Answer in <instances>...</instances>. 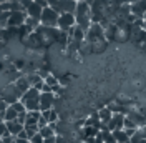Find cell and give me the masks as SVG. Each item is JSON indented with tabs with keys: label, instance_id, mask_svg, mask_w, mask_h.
Instances as JSON below:
<instances>
[{
	"label": "cell",
	"instance_id": "cell-32",
	"mask_svg": "<svg viewBox=\"0 0 146 143\" xmlns=\"http://www.w3.org/2000/svg\"><path fill=\"white\" fill-rule=\"evenodd\" d=\"M5 133H9V132H7V123L2 122V123H0V138H2Z\"/></svg>",
	"mask_w": 146,
	"mask_h": 143
},
{
	"label": "cell",
	"instance_id": "cell-40",
	"mask_svg": "<svg viewBox=\"0 0 146 143\" xmlns=\"http://www.w3.org/2000/svg\"><path fill=\"white\" fill-rule=\"evenodd\" d=\"M68 83V77H62V78H58V85H66Z\"/></svg>",
	"mask_w": 146,
	"mask_h": 143
},
{
	"label": "cell",
	"instance_id": "cell-15",
	"mask_svg": "<svg viewBox=\"0 0 146 143\" xmlns=\"http://www.w3.org/2000/svg\"><path fill=\"white\" fill-rule=\"evenodd\" d=\"M7 123V132H9L12 136H17L22 130H23V125L22 123H18L17 120H12V122H5Z\"/></svg>",
	"mask_w": 146,
	"mask_h": 143
},
{
	"label": "cell",
	"instance_id": "cell-20",
	"mask_svg": "<svg viewBox=\"0 0 146 143\" xmlns=\"http://www.w3.org/2000/svg\"><path fill=\"white\" fill-rule=\"evenodd\" d=\"M17 116H18V113L15 112V108L12 105H9L7 110H5V113H3V120L5 122H12V120H17Z\"/></svg>",
	"mask_w": 146,
	"mask_h": 143
},
{
	"label": "cell",
	"instance_id": "cell-14",
	"mask_svg": "<svg viewBox=\"0 0 146 143\" xmlns=\"http://www.w3.org/2000/svg\"><path fill=\"white\" fill-rule=\"evenodd\" d=\"M85 35H86V32H85L83 28H80L78 25H75L73 28L68 30V37H70L72 40H76V42H83V40H85Z\"/></svg>",
	"mask_w": 146,
	"mask_h": 143
},
{
	"label": "cell",
	"instance_id": "cell-4",
	"mask_svg": "<svg viewBox=\"0 0 146 143\" xmlns=\"http://www.w3.org/2000/svg\"><path fill=\"white\" fill-rule=\"evenodd\" d=\"M58 12H55L52 7H45L42 10V17H40V25H45V27H56L58 23Z\"/></svg>",
	"mask_w": 146,
	"mask_h": 143
},
{
	"label": "cell",
	"instance_id": "cell-26",
	"mask_svg": "<svg viewBox=\"0 0 146 143\" xmlns=\"http://www.w3.org/2000/svg\"><path fill=\"white\" fill-rule=\"evenodd\" d=\"M106 40H98V42H95V43H91V52H100L103 50L105 47H106Z\"/></svg>",
	"mask_w": 146,
	"mask_h": 143
},
{
	"label": "cell",
	"instance_id": "cell-30",
	"mask_svg": "<svg viewBox=\"0 0 146 143\" xmlns=\"http://www.w3.org/2000/svg\"><path fill=\"white\" fill-rule=\"evenodd\" d=\"M30 142L32 143H43V136L40 133H36V135H33L32 138H30Z\"/></svg>",
	"mask_w": 146,
	"mask_h": 143
},
{
	"label": "cell",
	"instance_id": "cell-25",
	"mask_svg": "<svg viewBox=\"0 0 146 143\" xmlns=\"http://www.w3.org/2000/svg\"><path fill=\"white\" fill-rule=\"evenodd\" d=\"M23 130L27 132L28 138H32L33 135L38 133V130H40V128H38V125H25V126H23Z\"/></svg>",
	"mask_w": 146,
	"mask_h": 143
},
{
	"label": "cell",
	"instance_id": "cell-21",
	"mask_svg": "<svg viewBox=\"0 0 146 143\" xmlns=\"http://www.w3.org/2000/svg\"><path fill=\"white\" fill-rule=\"evenodd\" d=\"M38 133L42 135V136H43V138H50V136H55V128L52 125H46V126H43V128H40V130H38Z\"/></svg>",
	"mask_w": 146,
	"mask_h": 143
},
{
	"label": "cell",
	"instance_id": "cell-45",
	"mask_svg": "<svg viewBox=\"0 0 146 143\" xmlns=\"http://www.w3.org/2000/svg\"><path fill=\"white\" fill-rule=\"evenodd\" d=\"M139 143H146V140H139Z\"/></svg>",
	"mask_w": 146,
	"mask_h": 143
},
{
	"label": "cell",
	"instance_id": "cell-27",
	"mask_svg": "<svg viewBox=\"0 0 146 143\" xmlns=\"http://www.w3.org/2000/svg\"><path fill=\"white\" fill-rule=\"evenodd\" d=\"M10 13H12V12H0V27L2 28L7 27V22H9V18H10Z\"/></svg>",
	"mask_w": 146,
	"mask_h": 143
},
{
	"label": "cell",
	"instance_id": "cell-8",
	"mask_svg": "<svg viewBox=\"0 0 146 143\" xmlns=\"http://www.w3.org/2000/svg\"><path fill=\"white\" fill-rule=\"evenodd\" d=\"M55 100H56V95L53 92H40V112L52 110L55 105Z\"/></svg>",
	"mask_w": 146,
	"mask_h": 143
},
{
	"label": "cell",
	"instance_id": "cell-46",
	"mask_svg": "<svg viewBox=\"0 0 146 143\" xmlns=\"http://www.w3.org/2000/svg\"><path fill=\"white\" fill-rule=\"evenodd\" d=\"M3 2H7V0H0V3H3Z\"/></svg>",
	"mask_w": 146,
	"mask_h": 143
},
{
	"label": "cell",
	"instance_id": "cell-12",
	"mask_svg": "<svg viewBox=\"0 0 146 143\" xmlns=\"http://www.w3.org/2000/svg\"><path fill=\"white\" fill-rule=\"evenodd\" d=\"M23 42H25V45L30 47V48H42V47H45L43 42H42V38L38 37L36 32H32L30 35H27V38H25Z\"/></svg>",
	"mask_w": 146,
	"mask_h": 143
},
{
	"label": "cell",
	"instance_id": "cell-18",
	"mask_svg": "<svg viewBox=\"0 0 146 143\" xmlns=\"http://www.w3.org/2000/svg\"><path fill=\"white\" fill-rule=\"evenodd\" d=\"M98 116H100L101 123H108L110 120H111V116H113V113H111V110L108 107H105V108H100L98 110Z\"/></svg>",
	"mask_w": 146,
	"mask_h": 143
},
{
	"label": "cell",
	"instance_id": "cell-11",
	"mask_svg": "<svg viewBox=\"0 0 146 143\" xmlns=\"http://www.w3.org/2000/svg\"><path fill=\"white\" fill-rule=\"evenodd\" d=\"M131 5V13L136 18H143L146 13V0H138V2H133L129 3Z\"/></svg>",
	"mask_w": 146,
	"mask_h": 143
},
{
	"label": "cell",
	"instance_id": "cell-31",
	"mask_svg": "<svg viewBox=\"0 0 146 143\" xmlns=\"http://www.w3.org/2000/svg\"><path fill=\"white\" fill-rule=\"evenodd\" d=\"M25 120H27V112H23V113H18V116H17V122H18V123L25 125Z\"/></svg>",
	"mask_w": 146,
	"mask_h": 143
},
{
	"label": "cell",
	"instance_id": "cell-5",
	"mask_svg": "<svg viewBox=\"0 0 146 143\" xmlns=\"http://www.w3.org/2000/svg\"><path fill=\"white\" fill-rule=\"evenodd\" d=\"M0 98L3 100L7 105H13L15 102H18V100H20V93L17 92L15 85L12 83V85H9L7 88H3L2 92H0Z\"/></svg>",
	"mask_w": 146,
	"mask_h": 143
},
{
	"label": "cell",
	"instance_id": "cell-19",
	"mask_svg": "<svg viewBox=\"0 0 146 143\" xmlns=\"http://www.w3.org/2000/svg\"><path fill=\"white\" fill-rule=\"evenodd\" d=\"M111 133L115 136L116 143H128L129 142V136L125 133V130H116V132H111Z\"/></svg>",
	"mask_w": 146,
	"mask_h": 143
},
{
	"label": "cell",
	"instance_id": "cell-17",
	"mask_svg": "<svg viewBox=\"0 0 146 143\" xmlns=\"http://www.w3.org/2000/svg\"><path fill=\"white\" fill-rule=\"evenodd\" d=\"M40 116H42V112H27V120H25V125H36L38 123V120H40ZM23 125V126H25Z\"/></svg>",
	"mask_w": 146,
	"mask_h": 143
},
{
	"label": "cell",
	"instance_id": "cell-41",
	"mask_svg": "<svg viewBox=\"0 0 146 143\" xmlns=\"http://www.w3.org/2000/svg\"><path fill=\"white\" fill-rule=\"evenodd\" d=\"M78 2H86V3H91L93 0H78Z\"/></svg>",
	"mask_w": 146,
	"mask_h": 143
},
{
	"label": "cell",
	"instance_id": "cell-29",
	"mask_svg": "<svg viewBox=\"0 0 146 143\" xmlns=\"http://www.w3.org/2000/svg\"><path fill=\"white\" fill-rule=\"evenodd\" d=\"M12 107L15 108V112H17V113H23V112H27V110H25V107H23V103H22L20 100H18V102H15Z\"/></svg>",
	"mask_w": 146,
	"mask_h": 143
},
{
	"label": "cell",
	"instance_id": "cell-38",
	"mask_svg": "<svg viewBox=\"0 0 146 143\" xmlns=\"http://www.w3.org/2000/svg\"><path fill=\"white\" fill-rule=\"evenodd\" d=\"M33 2H35V3H38V5H40L42 9L48 7V2H46V0H33Z\"/></svg>",
	"mask_w": 146,
	"mask_h": 143
},
{
	"label": "cell",
	"instance_id": "cell-42",
	"mask_svg": "<svg viewBox=\"0 0 146 143\" xmlns=\"http://www.w3.org/2000/svg\"><path fill=\"white\" fill-rule=\"evenodd\" d=\"M133 2H138V0H128V3H133Z\"/></svg>",
	"mask_w": 146,
	"mask_h": 143
},
{
	"label": "cell",
	"instance_id": "cell-35",
	"mask_svg": "<svg viewBox=\"0 0 146 143\" xmlns=\"http://www.w3.org/2000/svg\"><path fill=\"white\" fill-rule=\"evenodd\" d=\"M7 107H9V105H7V103H5L3 100L0 98V115H3V113H5V110H7Z\"/></svg>",
	"mask_w": 146,
	"mask_h": 143
},
{
	"label": "cell",
	"instance_id": "cell-44",
	"mask_svg": "<svg viewBox=\"0 0 146 143\" xmlns=\"http://www.w3.org/2000/svg\"><path fill=\"white\" fill-rule=\"evenodd\" d=\"M7 2H20V0H7Z\"/></svg>",
	"mask_w": 146,
	"mask_h": 143
},
{
	"label": "cell",
	"instance_id": "cell-13",
	"mask_svg": "<svg viewBox=\"0 0 146 143\" xmlns=\"http://www.w3.org/2000/svg\"><path fill=\"white\" fill-rule=\"evenodd\" d=\"M13 85H15V88H17V92L20 93V98H22V95H23L25 92H28V90L32 88V85H30V82H28L27 75H25V77H20V78H17Z\"/></svg>",
	"mask_w": 146,
	"mask_h": 143
},
{
	"label": "cell",
	"instance_id": "cell-23",
	"mask_svg": "<svg viewBox=\"0 0 146 143\" xmlns=\"http://www.w3.org/2000/svg\"><path fill=\"white\" fill-rule=\"evenodd\" d=\"M133 38L136 40V43L145 45V47H146V30H145V28H143V30H139L136 35H133Z\"/></svg>",
	"mask_w": 146,
	"mask_h": 143
},
{
	"label": "cell",
	"instance_id": "cell-36",
	"mask_svg": "<svg viewBox=\"0 0 146 143\" xmlns=\"http://www.w3.org/2000/svg\"><path fill=\"white\" fill-rule=\"evenodd\" d=\"M20 3H22L23 10H27V7H30V5L33 3V0H20Z\"/></svg>",
	"mask_w": 146,
	"mask_h": 143
},
{
	"label": "cell",
	"instance_id": "cell-1",
	"mask_svg": "<svg viewBox=\"0 0 146 143\" xmlns=\"http://www.w3.org/2000/svg\"><path fill=\"white\" fill-rule=\"evenodd\" d=\"M20 102L23 103L27 112H36V110L40 112V92L36 88H33V87L22 95Z\"/></svg>",
	"mask_w": 146,
	"mask_h": 143
},
{
	"label": "cell",
	"instance_id": "cell-34",
	"mask_svg": "<svg viewBox=\"0 0 146 143\" xmlns=\"http://www.w3.org/2000/svg\"><path fill=\"white\" fill-rule=\"evenodd\" d=\"M15 138H18V140H30V138H28V135H27V132H25V130H22V132H20V133H18L17 136H15Z\"/></svg>",
	"mask_w": 146,
	"mask_h": 143
},
{
	"label": "cell",
	"instance_id": "cell-9",
	"mask_svg": "<svg viewBox=\"0 0 146 143\" xmlns=\"http://www.w3.org/2000/svg\"><path fill=\"white\" fill-rule=\"evenodd\" d=\"M125 116L123 113H113L111 116V120H110L108 123V130L110 132H116V130H123V125H125Z\"/></svg>",
	"mask_w": 146,
	"mask_h": 143
},
{
	"label": "cell",
	"instance_id": "cell-24",
	"mask_svg": "<svg viewBox=\"0 0 146 143\" xmlns=\"http://www.w3.org/2000/svg\"><path fill=\"white\" fill-rule=\"evenodd\" d=\"M43 82H45V85H48V87H52V88L58 85V78H56L55 75H52V73H48V75H46L45 78H43Z\"/></svg>",
	"mask_w": 146,
	"mask_h": 143
},
{
	"label": "cell",
	"instance_id": "cell-43",
	"mask_svg": "<svg viewBox=\"0 0 146 143\" xmlns=\"http://www.w3.org/2000/svg\"><path fill=\"white\" fill-rule=\"evenodd\" d=\"M143 20H145V25H143V28L146 30V18H143Z\"/></svg>",
	"mask_w": 146,
	"mask_h": 143
},
{
	"label": "cell",
	"instance_id": "cell-7",
	"mask_svg": "<svg viewBox=\"0 0 146 143\" xmlns=\"http://www.w3.org/2000/svg\"><path fill=\"white\" fill-rule=\"evenodd\" d=\"M76 25V22H75V15L73 13H60V17H58V23H56V28L58 30H63L68 33V30L73 28Z\"/></svg>",
	"mask_w": 146,
	"mask_h": 143
},
{
	"label": "cell",
	"instance_id": "cell-6",
	"mask_svg": "<svg viewBox=\"0 0 146 143\" xmlns=\"http://www.w3.org/2000/svg\"><path fill=\"white\" fill-rule=\"evenodd\" d=\"M52 9L55 12L60 13H75V9H76V0H58Z\"/></svg>",
	"mask_w": 146,
	"mask_h": 143
},
{
	"label": "cell",
	"instance_id": "cell-2",
	"mask_svg": "<svg viewBox=\"0 0 146 143\" xmlns=\"http://www.w3.org/2000/svg\"><path fill=\"white\" fill-rule=\"evenodd\" d=\"M35 32L42 38V42H43L45 47L56 43V38H58V33H60V30L56 27H45V25H38Z\"/></svg>",
	"mask_w": 146,
	"mask_h": 143
},
{
	"label": "cell",
	"instance_id": "cell-22",
	"mask_svg": "<svg viewBox=\"0 0 146 143\" xmlns=\"http://www.w3.org/2000/svg\"><path fill=\"white\" fill-rule=\"evenodd\" d=\"M25 25H27V27L30 28L32 32H35V30H36V27L40 25V20H38V18H33V17H28V15H27V20H25Z\"/></svg>",
	"mask_w": 146,
	"mask_h": 143
},
{
	"label": "cell",
	"instance_id": "cell-33",
	"mask_svg": "<svg viewBox=\"0 0 146 143\" xmlns=\"http://www.w3.org/2000/svg\"><path fill=\"white\" fill-rule=\"evenodd\" d=\"M36 125H38V128H43V126L48 125V120L43 118V116H40V120H38V123H36Z\"/></svg>",
	"mask_w": 146,
	"mask_h": 143
},
{
	"label": "cell",
	"instance_id": "cell-28",
	"mask_svg": "<svg viewBox=\"0 0 146 143\" xmlns=\"http://www.w3.org/2000/svg\"><path fill=\"white\" fill-rule=\"evenodd\" d=\"M125 128H133V130H136L138 126H136V123L131 120V118H128V116H125V125H123V130Z\"/></svg>",
	"mask_w": 146,
	"mask_h": 143
},
{
	"label": "cell",
	"instance_id": "cell-3",
	"mask_svg": "<svg viewBox=\"0 0 146 143\" xmlns=\"http://www.w3.org/2000/svg\"><path fill=\"white\" fill-rule=\"evenodd\" d=\"M85 40H86V42H90V43H95V42H98V40H105V27L100 25V23L91 22L90 28L86 30Z\"/></svg>",
	"mask_w": 146,
	"mask_h": 143
},
{
	"label": "cell",
	"instance_id": "cell-16",
	"mask_svg": "<svg viewBox=\"0 0 146 143\" xmlns=\"http://www.w3.org/2000/svg\"><path fill=\"white\" fill-rule=\"evenodd\" d=\"M42 10H43V9H42L38 3H35V2H33L30 7H27V10H25V12H27L28 17H33V18H38V20H40V17H42Z\"/></svg>",
	"mask_w": 146,
	"mask_h": 143
},
{
	"label": "cell",
	"instance_id": "cell-37",
	"mask_svg": "<svg viewBox=\"0 0 146 143\" xmlns=\"http://www.w3.org/2000/svg\"><path fill=\"white\" fill-rule=\"evenodd\" d=\"M56 143H68V140L63 135H56Z\"/></svg>",
	"mask_w": 146,
	"mask_h": 143
},
{
	"label": "cell",
	"instance_id": "cell-39",
	"mask_svg": "<svg viewBox=\"0 0 146 143\" xmlns=\"http://www.w3.org/2000/svg\"><path fill=\"white\" fill-rule=\"evenodd\" d=\"M43 143H56V135L50 136V138H43Z\"/></svg>",
	"mask_w": 146,
	"mask_h": 143
},
{
	"label": "cell",
	"instance_id": "cell-10",
	"mask_svg": "<svg viewBox=\"0 0 146 143\" xmlns=\"http://www.w3.org/2000/svg\"><path fill=\"white\" fill-rule=\"evenodd\" d=\"M27 20V12H12L7 22V27H20Z\"/></svg>",
	"mask_w": 146,
	"mask_h": 143
}]
</instances>
